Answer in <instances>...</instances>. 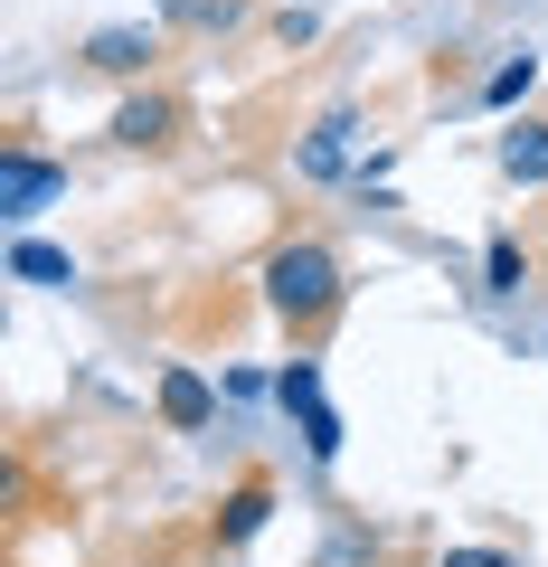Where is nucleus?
<instances>
[{
	"label": "nucleus",
	"mask_w": 548,
	"mask_h": 567,
	"mask_svg": "<svg viewBox=\"0 0 548 567\" xmlns=\"http://www.w3.org/2000/svg\"><path fill=\"white\" fill-rule=\"evenodd\" d=\"M529 85H539V48H510V58L483 76V104H520Z\"/></svg>",
	"instance_id": "obj_11"
},
{
	"label": "nucleus",
	"mask_w": 548,
	"mask_h": 567,
	"mask_svg": "<svg viewBox=\"0 0 548 567\" xmlns=\"http://www.w3.org/2000/svg\"><path fill=\"white\" fill-rule=\"evenodd\" d=\"M104 133H114V152L170 162V152L189 142V104L170 95V85H143V95H123V104H114V123H104Z\"/></svg>",
	"instance_id": "obj_2"
},
{
	"label": "nucleus",
	"mask_w": 548,
	"mask_h": 567,
	"mask_svg": "<svg viewBox=\"0 0 548 567\" xmlns=\"http://www.w3.org/2000/svg\"><path fill=\"white\" fill-rule=\"evenodd\" d=\"M350 142H360V114H350V104L312 114V133L293 142V181H341V171H350Z\"/></svg>",
	"instance_id": "obj_4"
},
{
	"label": "nucleus",
	"mask_w": 548,
	"mask_h": 567,
	"mask_svg": "<svg viewBox=\"0 0 548 567\" xmlns=\"http://www.w3.org/2000/svg\"><path fill=\"white\" fill-rule=\"evenodd\" d=\"M435 567H520V558H502V548H445Z\"/></svg>",
	"instance_id": "obj_14"
},
{
	"label": "nucleus",
	"mask_w": 548,
	"mask_h": 567,
	"mask_svg": "<svg viewBox=\"0 0 548 567\" xmlns=\"http://www.w3.org/2000/svg\"><path fill=\"white\" fill-rule=\"evenodd\" d=\"M275 388H285V406H303V445H312V454L331 464V454H341V416L322 406V369H312V360H293V369H285Z\"/></svg>",
	"instance_id": "obj_6"
},
{
	"label": "nucleus",
	"mask_w": 548,
	"mask_h": 567,
	"mask_svg": "<svg viewBox=\"0 0 548 567\" xmlns=\"http://www.w3.org/2000/svg\"><path fill=\"white\" fill-rule=\"evenodd\" d=\"M483 284H492V293H520V284H529V246L510 237V227L483 246Z\"/></svg>",
	"instance_id": "obj_13"
},
{
	"label": "nucleus",
	"mask_w": 548,
	"mask_h": 567,
	"mask_svg": "<svg viewBox=\"0 0 548 567\" xmlns=\"http://www.w3.org/2000/svg\"><path fill=\"white\" fill-rule=\"evenodd\" d=\"M162 425H180V435L218 425V388H208L199 369H162Z\"/></svg>",
	"instance_id": "obj_8"
},
{
	"label": "nucleus",
	"mask_w": 548,
	"mask_h": 567,
	"mask_svg": "<svg viewBox=\"0 0 548 567\" xmlns=\"http://www.w3.org/2000/svg\"><path fill=\"white\" fill-rule=\"evenodd\" d=\"M48 199H66V162H48L29 142H0V218H39Z\"/></svg>",
	"instance_id": "obj_3"
},
{
	"label": "nucleus",
	"mask_w": 548,
	"mask_h": 567,
	"mask_svg": "<svg viewBox=\"0 0 548 567\" xmlns=\"http://www.w3.org/2000/svg\"><path fill=\"white\" fill-rule=\"evenodd\" d=\"M265 303H275V322L293 331V341H322L331 322H341V303H350V275H341V256H331L322 237H285L275 256H265Z\"/></svg>",
	"instance_id": "obj_1"
},
{
	"label": "nucleus",
	"mask_w": 548,
	"mask_h": 567,
	"mask_svg": "<svg viewBox=\"0 0 548 567\" xmlns=\"http://www.w3.org/2000/svg\"><path fill=\"white\" fill-rule=\"evenodd\" d=\"M265 520H275V473H246V483L218 502V548H246Z\"/></svg>",
	"instance_id": "obj_7"
},
{
	"label": "nucleus",
	"mask_w": 548,
	"mask_h": 567,
	"mask_svg": "<svg viewBox=\"0 0 548 567\" xmlns=\"http://www.w3.org/2000/svg\"><path fill=\"white\" fill-rule=\"evenodd\" d=\"M237 20H246V0H162V29H180V39H218Z\"/></svg>",
	"instance_id": "obj_10"
},
{
	"label": "nucleus",
	"mask_w": 548,
	"mask_h": 567,
	"mask_svg": "<svg viewBox=\"0 0 548 567\" xmlns=\"http://www.w3.org/2000/svg\"><path fill=\"white\" fill-rule=\"evenodd\" d=\"M502 181H520V189L548 181V114H520L502 133Z\"/></svg>",
	"instance_id": "obj_9"
},
{
	"label": "nucleus",
	"mask_w": 548,
	"mask_h": 567,
	"mask_svg": "<svg viewBox=\"0 0 548 567\" xmlns=\"http://www.w3.org/2000/svg\"><path fill=\"white\" fill-rule=\"evenodd\" d=\"M10 275L20 284H66L76 265H66V246H39V237H10Z\"/></svg>",
	"instance_id": "obj_12"
},
{
	"label": "nucleus",
	"mask_w": 548,
	"mask_h": 567,
	"mask_svg": "<svg viewBox=\"0 0 548 567\" xmlns=\"http://www.w3.org/2000/svg\"><path fill=\"white\" fill-rule=\"evenodd\" d=\"M162 39L170 29H95V39H85V66H95V76H152V66H162Z\"/></svg>",
	"instance_id": "obj_5"
}]
</instances>
